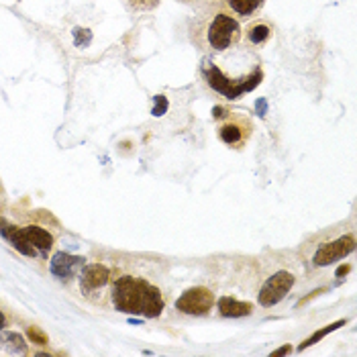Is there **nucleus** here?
I'll use <instances>...</instances> for the list:
<instances>
[{"label":"nucleus","mask_w":357,"mask_h":357,"mask_svg":"<svg viewBox=\"0 0 357 357\" xmlns=\"http://www.w3.org/2000/svg\"><path fill=\"white\" fill-rule=\"evenodd\" d=\"M243 31L239 21L225 10L207 13L190 27L192 43L207 54H225L241 41Z\"/></svg>","instance_id":"nucleus-1"},{"label":"nucleus","mask_w":357,"mask_h":357,"mask_svg":"<svg viewBox=\"0 0 357 357\" xmlns=\"http://www.w3.org/2000/svg\"><path fill=\"white\" fill-rule=\"evenodd\" d=\"M111 294H113L111 298H113L115 308L127 315L155 319L161 315L166 306L161 292L153 284H149L148 280H141V278H133V276L119 278Z\"/></svg>","instance_id":"nucleus-2"},{"label":"nucleus","mask_w":357,"mask_h":357,"mask_svg":"<svg viewBox=\"0 0 357 357\" xmlns=\"http://www.w3.org/2000/svg\"><path fill=\"white\" fill-rule=\"evenodd\" d=\"M203 76H205V80H207V84H209L210 88L216 90L219 94H223V96L229 98V100H237L241 94L251 92V90L262 82L264 72H262L260 65H255V68L251 70V74H247V76H241V78H227V76L223 74V70H221L214 61L205 60L203 61Z\"/></svg>","instance_id":"nucleus-3"},{"label":"nucleus","mask_w":357,"mask_h":357,"mask_svg":"<svg viewBox=\"0 0 357 357\" xmlns=\"http://www.w3.org/2000/svg\"><path fill=\"white\" fill-rule=\"evenodd\" d=\"M225 115L227 117L219 125L221 141L229 148H243L253 133V122L245 113H225Z\"/></svg>","instance_id":"nucleus-4"},{"label":"nucleus","mask_w":357,"mask_h":357,"mask_svg":"<svg viewBox=\"0 0 357 357\" xmlns=\"http://www.w3.org/2000/svg\"><path fill=\"white\" fill-rule=\"evenodd\" d=\"M292 286H294V276L290 271H278L271 278H268V282L262 286L257 300L262 306H273L280 300H284Z\"/></svg>","instance_id":"nucleus-5"},{"label":"nucleus","mask_w":357,"mask_h":357,"mask_svg":"<svg viewBox=\"0 0 357 357\" xmlns=\"http://www.w3.org/2000/svg\"><path fill=\"white\" fill-rule=\"evenodd\" d=\"M214 304V294L209 288H190L176 300V308L184 315H207Z\"/></svg>","instance_id":"nucleus-6"},{"label":"nucleus","mask_w":357,"mask_h":357,"mask_svg":"<svg viewBox=\"0 0 357 357\" xmlns=\"http://www.w3.org/2000/svg\"><path fill=\"white\" fill-rule=\"evenodd\" d=\"M111 282V269L102 264H90L84 266L80 271V290L84 296H100V292L109 286Z\"/></svg>","instance_id":"nucleus-7"},{"label":"nucleus","mask_w":357,"mask_h":357,"mask_svg":"<svg viewBox=\"0 0 357 357\" xmlns=\"http://www.w3.org/2000/svg\"><path fill=\"white\" fill-rule=\"evenodd\" d=\"M354 249H356V237L354 235H343V237H339L333 243L319 247V251L315 253V264L317 266H331V264L347 257Z\"/></svg>","instance_id":"nucleus-8"},{"label":"nucleus","mask_w":357,"mask_h":357,"mask_svg":"<svg viewBox=\"0 0 357 357\" xmlns=\"http://www.w3.org/2000/svg\"><path fill=\"white\" fill-rule=\"evenodd\" d=\"M84 257H78V255H70V253H56L54 257H51V273L56 276V278H60V280H72V278H76L82 268H84Z\"/></svg>","instance_id":"nucleus-9"},{"label":"nucleus","mask_w":357,"mask_h":357,"mask_svg":"<svg viewBox=\"0 0 357 357\" xmlns=\"http://www.w3.org/2000/svg\"><path fill=\"white\" fill-rule=\"evenodd\" d=\"M271 33H273V29H271L269 23H266V21H255V23H251L245 29V41H247V45L251 49H262L269 41Z\"/></svg>","instance_id":"nucleus-10"},{"label":"nucleus","mask_w":357,"mask_h":357,"mask_svg":"<svg viewBox=\"0 0 357 357\" xmlns=\"http://www.w3.org/2000/svg\"><path fill=\"white\" fill-rule=\"evenodd\" d=\"M23 233H25V237H27V241H29L31 245H33L37 251H41V253H47V251L54 247V237L49 235V231H45V229H41V227H37V225L23 227Z\"/></svg>","instance_id":"nucleus-11"},{"label":"nucleus","mask_w":357,"mask_h":357,"mask_svg":"<svg viewBox=\"0 0 357 357\" xmlns=\"http://www.w3.org/2000/svg\"><path fill=\"white\" fill-rule=\"evenodd\" d=\"M264 2L266 0H221L223 6H227L235 17H241V19L253 17L264 6Z\"/></svg>","instance_id":"nucleus-12"},{"label":"nucleus","mask_w":357,"mask_h":357,"mask_svg":"<svg viewBox=\"0 0 357 357\" xmlns=\"http://www.w3.org/2000/svg\"><path fill=\"white\" fill-rule=\"evenodd\" d=\"M219 310H221L223 317L237 319V317H247V315H251L253 304H251V302H239L235 298L223 296L219 300Z\"/></svg>","instance_id":"nucleus-13"},{"label":"nucleus","mask_w":357,"mask_h":357,"mask_svg":"<svg viewBox=\"0 0 357 357\" xmlns=\"http://www.w3.org/2000/svg\"><path fill=\"white\" fill-rule=\"evenodd\" d=\"M0 349H6L8 354H25L27 345L17 333H0Z\"/></svg>","instance_id":"nucleus-14"},{"label":"nucleus","mask_w":357,"mask_h":357,"mask_svg":"<svg viewBox=\"0 0 357 357\" xmlns=\"http://www.w3.org/2000/svg\"><path fill=\"white\" fill-rule=\"evenodd\" d=\"M345 323H347V321H337L335 325H328V327L321 328V331H317V333H315L312 337H308V339H306V341H304V343L300 345V351H302V349H306V347H310V345H315V343H319V341H321V339H323L325 335H328V333L337 331L339 327H345Z\"/></svg>","instance_id":"nucleus-15"},{"label":"nucleus","mask_w":357,"mask_h":357,"mask_svg":"<svg viewBox=\"0 0 357 357\" xmlns=\"http://www.w3.org/2000/svg\"><path fill=\"white\" fill-rule=\"evenodd\" d=\"M178 2L194 8V10H200V13H210L221 4V0H178Z\"/></svg>","instance_id":"nucleus-16"},{"label":"nucleus","mask_w":357,"mask_h":357,"mask_svg":"<svg viewBox=\"0 0 357 357\" xmlns=\"http://www.w3.org/2000/svg\"><path fill=\"white\" fill-rule=\"evenodd\" d=\"M125 4L131 8V10H137V13H148V10H153L159 0H125Z\"/></svg>","instance_id":"nucleus-17"},{"label":"nucleus","mask_w":357,"mask_h":357,"mask_svg":"<svg viewBox=\"0 0 357 357\" xmlns=\"http://www.w3.org/2000/svg\"><path fill=\"white\" fill-rule=\"evenodd\" d=\"M27 337H29L33 343H37V345H47V337H45V333H43V331H39L37 327L27 328Z\"/></svg>","instance_id":"nucleus-18"},{"label":"nucleus","mask_w":357,"mask_h":357,"mask_svg":"<svg viewBox=\"0 0 357 357\" xmlns=\"http://www.w3.org/2000/svg\"><path fill=\"white\" fill-rule=\"evenodd\" d=\"M290 349H292V347H290V345H286V347H282V349H278V351H273V354H271V357L286 356V354H290Z\"/></svg>","instance_id":"nucleus-19"},{"label":"nucleus","mask_w":357,"mask_h":357,"mask_svg":"<svg viewBox=\"0 0 357 357\" xmlns=\"http://www.w3.org/2000/svg\"><path fill=\"white\" fill-rule=\"evenodd\" d=\"M4 325H6V319H4V315H2V310H0V331L4 328Z\"/></svg>","instance_id":"nucleus-20"},{"label":"nucleus","mask_w":357,"mask_h":357,"mask_svg":"<svg viewBox=\"0 0 357 357\" xmlns=\"http://www.w3.org/2000/svg\"><path fill=\"white\" fill-rule=\"evenodd\" d=\"M349 271V268H341L339 269V276H343V273H347Z\"/></svg>","instance_id":"nucleus-21"}]
</instances>
